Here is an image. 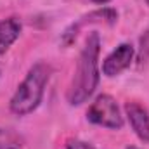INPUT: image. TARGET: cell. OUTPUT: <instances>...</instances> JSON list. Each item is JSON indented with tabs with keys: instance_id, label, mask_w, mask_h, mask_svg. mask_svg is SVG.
<instances>
[{
	"instance_id": "6da1fadb",
	"label": "cell",
	"mask_w": 149,
	"mask_h": 149,
	"mask_svg": "<svg viewBox=\"0 0 149 149\" xmlns=\"http://www.w3.org/2000/svg\"><path fill=\"white\" fill-rule=\"evenodd\" d=\"M99 54H101V37L99 33L92 31L78 57V66L74 76L71 80V85L68 88V102L71 106L83 104L97 88L101 73H99Z\"/></svg>"
},
{
	"instance_id": "7a4b0ae2",
	"label": "cell",
	"mask_w": 149,
	"mask_h": 149,
	"mask_svg": "<svg viewBox=\"0 0 149 149\" xmlns=\"http://www.w3.org/2000/svg\"><path fill=\"white\" fill-rule=\"evenodd\" d=\"M50 73L52 68L47 63L38 61L37 64H33L9 102L10 113H14L16 116H26L35 111L43 99Z\"/></svg>"
},
{
	"instance_id": "3957f363",
	"label": "cell",
	"mask_w": 149,
	"mask_h": 149,
	"mask_svg": "<svg viewBox=\"0 0 149 149\" xmlns=\"http://www.w3.org/2000/svg\"><path fill=\"white\" fill-rule=\"evenodd\" d=\"M87 120L92 121L94 125L111 128V130H120L123 127V116L120 113V108H118L116 101L108 94L99 95L90 104V108L87 111Z\"/></svg>"
},
{
	"instance_id": "277c9868",
	"label": "cell",
	"mask_w": 149,
	"mask_h": 149,
	"mask_svg": "<svg viewBox=\"0 0 149 149\" xmlns=\"http://www.w3.org/2000/svg\"><path fill=\"white\" fill-rule=\"evenodd\" d=\"M118 21V12L111 9V7H102V9H97V10H92L90 14L80 17L76 23H73L71 26L66 28V31L63 33V43L64 45H71L76 37H78V31L85 26V24H92V23H99V24H114Z\"/></svg>"
},
{
	"instance_id": "5b68a950",
	"label": "cell",
	"mask_w": 149,
	"mask_h": 149,
	"mask_svg": "<svg viewBox=\"0 0 149 149\" xmlns=\"http://www.w3.org/2000/svg\"><path fill=\"white\" fill-rule=\"evenodd\" d=\"M135 50L130 43H120L111 54L104 59L102 63V73L106 76H118L120 73H123L134 61Z\"/></svg>"
},
{
	"instance_id": "8992f818",
	"label": "cell",
	"mask_w": 149,
	"mask_h": 149,
	"mask_svg": "<svg viewBox=\"0 0 149 149\" xmlns=\"http://www.w3.org/2000/svg\"><path fill=\"white\" fill-rule=\"evenodd\" d=\"M125 113H127V118H128L130 127L135 132V135L141 141L149 142V114L146 108H142L137 102H127Z\"/></svg>"
},
{
	"instance_id": "52a82bcc",
	"label": "cell",
	"mask_w": 149,
	"mask_h": 149,
	"mask_svg": "<svg viewBox=\"0 0 149 149\" xmlns=\"http://www.w3.org/2000/svg\"><path fill=\"white\" fill-rule=\"evenodd\" d=\"M21 35V23L16 17L0 21V54H3Z\"/></svg>"
},
{
	"instance_id": "ba28073f",
	"label": "cell",
	"mask_w": 149,
	"mask_h": 149,
	"mask_svg": "<svg viewBox=\"0 0 149 149\" xmlns=\"http://www.w3.org/2000/svg\"><path fill=\"white\" fill-rule=\"evenodd\" d=\"M23 148V137L16 134L10 128L0 127V149H21Z\"/></svg>"
},
{
	"instance_id": "9c48e42d",
	"label": "cell",
	"mask_w": 149,
	"mask_h": 149,
	"mask_svg": "<svg viewBox=\"0 0 149 149\" xmlns=\"http://www.w3.org/2000/svg\"><path fill=\"white\" fill-rule=\"evenodd\" d=\"M149 61V26L141 37V50H139V63L144 64Z\"/></svg>"
},
{
	"instance_id": "30bf717a",
	"label": "cell",
	"mask_w": 149,
	"mask_h": 149,
	"mask_svg": "<svg viewBox=\"0 0 149 149\" xmlns=\"http://www.w3.org/2000/svg\"><path fill=\"white\" fill-rule=\"evenodd\" d=\"M66 149H95L94 146H90L88 142H83L80 139H70L66 142Z\"/></svg>"
},
{
	"instance_id": "8fae6325",
	"label": "cell",
	"mask_w": 149,
	"mask_h": 149,
	"mask_svg": "<svg viewBox=\"0 0 149 149\" xmlns=\"http://www.w3.org/2000/svg\"><path fill=\"white\" fill-rule=\"evenodd\" d=\"M92 2H94V3H102V5H104V3H108L109 0H92Z\"/></svg>"
},
{
	"instance_id": "7c38bea8",
	"label": "cell",
	"mask_w": 149,
	"mask_h": 149,
	"mask_svg": "<svg viewBox=\"0 0 149 149\" xmlns=\"http://www.w3.org/2000/svg\"><path fill=\"white\" fill-rule=\"evenodd\" d=\"M127 149H139V148H135V146H128Z\"/></svg>"
},
{
	"instance_id": "4fadbf2b",
	"label": "cell",
	"mask_w": 149,
	"mask_h": 149,
	"mask_svg": "<svg viewBox=\"0 0 149 149\" xmlns=\"http://www.w3.org/2000/svg\"><path fill=\"white\" fill-rule=\"evenodd\" d=\"M146 3H148V5H149V0H146Z\"/></svg>"
}]
</instances>
